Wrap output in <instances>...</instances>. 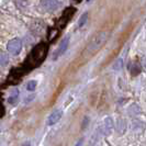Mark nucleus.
I'll return each mask as SVG.
<instances>
[{"instance_id": "nucleus-1", "label": "nucleus", "mask_w": 146, "mask_h": 146, "mask_svg": "<svg viewBox=\"0 0 146 146\" xmlns=\"http://www.w3.org/2000/svg\"><path fill=\"white\" fill-rule=\"evenodd\" d=\"M108 37H109V33H108L107 31H101V32H99V33H98L96 36L92 37V40L89 42V44H88L87 47H86V50L84 52V55H86V57H90V56H92L94 54H96V53L106 44Z\"/></svg>"}, {"instance_id": "nucleus-2", "label": "nucleus", "mask_w": 146, "mask_h": 146, "mask_svg": "<svg viewBox=\"0 0 146 146\" xmlns=\"http://www.w3.org/2000/svg\"><path fill=\"white\" fill-rule=\"evenodd\" d=\"M46 55H47V45L45 43H40L30 54L27 64L30 66V68L37 67L45 59Z\"/></svg>"}, {"instance_id": "nucleus-3", "label": "nucleus", "mask_w": 146, "mask_h": 146, "mask_svg": "<svg viewBox=\"0 0 146 146\" xmlns=\"http://www.w3.org/2000/svg\"><path fill=\"white\" fill-rule=\"evenodd\" d=\"M75 13V9L74 8H67L65 11L63 12V15H62V18H59V21L57 23V28L58 29H62V28H64L66 24L68 23V21L70 20V18L74 15Z\"/></svg>"}, {"instance_id": "nucleus-4", "label": "nucleus", "mask_w": 146, "mask_h": 146, "mask_svg": "<svg viewBox=\"0 0 146 146\" xmlns=\"http://www.w3.org/2000/svg\"><path fill=\"white\" fill-rule=\"evenodd\" d=\"M7 48L11 54L18 55L22 50V42L19 38H13V40H11V41L8 43Z\"/></svg>"}, {"instance_id": "nucleus-5", "label": "nucleus", "mask_w": 146, "mask_h": 146, "mask_svg": "<svg viewBox=\"0 0 146 146\" xmlns=\"http://www.w3.org/2000/svg\"><path fill=\"white\" fill-rule=\"evenodd\" d=\"M113 127H114V123H113V120L110 117H106L104 121H103V126H102V131L104 135H110L112 131H113Z\"/></svg>"}, {"instance_id": "nucleus-6", "label": "nucleus", "mask_w": 146, "mask_h": 146, "mask_svg": "<svg viewBox=\"0 0 146 146\" xmlns=\"http://www.w3.org/2000/svg\"><path fill=\"white\" fill-rule=\"evenodd\" d=\"M41 7L46 11H53L58 7L57 0H41Z\"/></svg>"}, {"instance_id": "nucleus-7", "label": "nucleus", "mask_w": 146, "mask_h": 146, "mask_svg": "<svg viewBox=\"0 0 146 146\" xmlns=\"http://www.w3.org/2000/svg\"><path fill=\"white\" fill-rule=\"evenodd\" d=\"M68 44H69V37L63 38V41L59 44V47L57 48V51L55 52V54H54V58L56 59L57 57H59L60 55H63L65 53V51L67 50V47H68Z\"/></svg>"}, {"instance_id": "nucleus-8", "label": "nucleus", "mask_w": 146, "mask_h": 146, "mask_svg": "<svg viewBox=\"0 0 146 146\" xmlns=\"http://www.w3.org/2000/svg\"><path fill=\"white\" fill-rule=\"evenodd\" d=\"M62 114H63V111L62 110H55L53 113H52L51 115L48 117V120H47V125H54L56 124L57 122H58L59 120H60V117H62Z\"/></svg>"}, {"instance_id": "nucleus-9", "label": "nucleus", "mask_w": 146, "mask_h": 146, "mask_svg": "<svg viewBox=\"0 0 146 146\" xmlns=\"http://www.w3.org/2000/svg\"><path fill=\"white\" fill-rule=\"evenodd\" d=\"M117 132L119 134H123L126 130V122L124 119H119L117 121Z\"/></svg>"}, {"instance_id": "nucleus-10", "label": "nucleus", "mask_w": 146, "mask_h": 146, "mask_svg": "<svg viewBox=\"0 0 146 146\" xmlns=\"http://www.w3.org/2000/svg\"><path fill=\"white\" fill-rule=\"evenodd\" d=\"M18 99H19V90L18 89H13L10 97L8 98V101H9V103H11V104H15L17 101H18Z\"/></svg>"}, {"instance_id": "nucleus-11", "label": "nucleus", "mask_w": 146, "mask_h": 146, "mask_svg": "<svg viewBox=\"0 0 146 146\" xmlns=\"http://www.w3.org/2000/svg\"><path fill=\"white\" fill-rule=\"evenodd\" d=\"M129 68H130V70H131L133 76H136L141 72V66H139V63H133L131 65V67H129Z\"/></svg>"}, {"instance_id": "nucleus-12", "label": "nucleus", "mask_w": 146, "mask_h": 146, "mask_svg": "<svg viewBox=\"0 0 146 146\" xmlns=\"http://www.w3.org/2000/svg\"><path fill=\"white\" fill-rule=\"evenodd\" d=\"M129 113H130L131 115H137L139 113V108L136 104H132L130 110H129Z\"/></svg>"}, {"instance_id": "nucleus-13", "label": "nucleus", "mask_w": 146, "mask_h": 146, "mask_svg": "<svg viewBox=\"0 0 146 146\" xmlns=\"http://www.w3.org/2000/svg\"><path fill=\"white\" fill-rule=\"evenodd\" d=\"M132 129L135 131H141V129H143V123L139 121H134L132 123Z\"/></svg>"}, {"instance_id": "nucleus-14", "label": "nucleus", "mask_w": 146, "mask_h": 146, "mask_svg": "<svg viewBox=\"0 0 146 146\" xmlns=\"http://www.w3.org/2000/svg\"><path fill=\"white\" fill-rule=\"evenodd\" d=\"M122 66H123V59L122 58H119L114 63V65H113V69L114 70H120L121 68H122Z\"/></svg>"}, {"instance_id": "nucleus-15", "label": "nucleus", "mask_w": 146, "mask_h": 146, "mask_svg": "<svg viewBox=\"0 0 146 146\" xmlns=\"http://www.w3.org/2000/svg\"><path fill=\"white\" fill-rule=\"evenodd\" d=\"M8 64V56L6 54H3V53H1L0 52V65L5 66Z\"/></svg>"}, {"instance_id": "nucleus-16", "label": "nucleus", "mask_w": 146, "mask_h": 146, "mask_svg": "<svg viewBox=\"0 0 146 146\" xmlns=\"http://www.w3.org/2000/svg\"><path fill=\"white\" fill-rule=\"evenodd\" d=\"M87 18H88V13H84V15H81L80 20H79V22H78V27H79V28H82L84 24H86Z\"/></svg>"}, {"instance_id": "nucleus-17", "label": "nucleus", "mask_w": 146, "mask_h": 146, "mask_svg": "<svg viewBox=\"0 0 146 146\" xmlns=\"http://www.w3.org/2000/svg\"><path fill=\"white\" fill-rule=\"evenodd\" d=\"M36 87V81L35 80H31L28 82V85H27V89L29 90V91H33L34 89Z\"/></svg>"}, {"instance_id": "nucleus-18", "label": "nucleus", "mask_w": 146, "mask_h": 146, "mask_svg": "<svg viewBox=\"0 0 146 146\" xmlns=\"http://www.w3.org/2000/svg\"><path fill=\"white\" fill-rule=\"evenodd\" d=\"M5 114V108H3V106L0 103V117H2Z\"/></svg>"}, {"instance_id": "nucleus-19", "label": "nucleus", "mask_w": 146, "mask_h": 146, "mask_svg": "<svg viewBox=\"0 0 146 146\" xmlns=\"http://www.w3.org/2000/svg\"><path fill=\"white\" fill-rule=\"evenodd\" d=\"M142 66H143V68L146 70V57L143 59V62H142Z\"/></svg>"}, {"instance_id": "nucleus-20", "label": "nucleus", "mask_w": 146, "mask_h": 146, "mask_svg": "<svg viewBox=\"0 0 146 146\" xmlns=\"http://www.w3.org/2000/svg\"><path fill=\"white\" fill-rule=\"evenodd\" d=\"M87 1H88V2H90V1H91V0H87Z\"/></svg>"}]
</instances>
